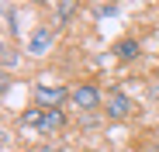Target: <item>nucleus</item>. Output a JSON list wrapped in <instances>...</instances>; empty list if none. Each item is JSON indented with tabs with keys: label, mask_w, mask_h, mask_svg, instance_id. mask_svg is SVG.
<instances>
[{
	"label": "nucleus",
	"mask_w": 159,
	"mask_h": 152,
	"mask_svg": "<svg viewBox=\"0 0 159 152\" xmlns=\"http://www.w3.org/2000/svg\"><path fill=\"white\" fill-rule=\"evenodd\" d=\"M69 93L62 90V87H52V83H38L35 87V104L42 107V111H59V104L66 100Z\"/></svg>",
	"instance_id": "f257e3e1"
},
{
	"label": "nucleus",
	"mask_w": 159,
	"mask_h": 152,
	"mask_svg": "<svg viewBox=\"0 0 159 152\" xmlns=\"http://www.w3.org/2000/svg\"><path fill=\"white\" fill-rule=\"evenodd\" d=\"M69 100H73L80 111H93V107H100V93H97V87H76V90L69 93Z\"/></svg>",
	"instance_id": "f03ea898"
},
{
	"label": "nucleus",
	"mask_w": 159,
	"mask_h": 152,
	"mask_svg": "<svg viewBox=\"0 0 159 152\" xmlns=\"http://www.w3.org/2000/svg\"><path fill=\"white\" fill-rule=\"evenodd\" d=\"M107 118H128L131 114V100L121 93V90H114V93H107Z\"/></svg>",
	"instance_id": "7ed1b4c3"
},
{
	"label": "nucleus",
	"mask_w": 159,
	"mask_h": 152,
	"mask_svg": "<svg viewBox=\"0 0 159 152\" xmlns=\"http://www.w3.org/2000/svg\"><path fill=\"white\" fill-rule=\"evenodd\" d=\"M48 45H52V31H48V28H35V35H31V42H28V52H31V56H45Z\"/></svg>",
	"instance_id": "20e7f679"
},
{
	"label": "nucleus",
	"mask_w": 159,
	"mask_h": 152,
	"mask_svg": "<svg viewBox=\"0 0 159 152\" xmlns=\"http://www.w3.org/2000/svg\"><path fill=\"white\" fill-rule=\"evenodd\" d=\"M21 128H31V132H42L45 128V111L42 107H31L21 114Z\"/></svg>",
	"instance_id": "39448f33"
},
{
	"label": "nucleus",
	"mask_w": 159,
	"mask_h": 152,
	"mask_svg": "<svg viewBox=\"0 0 159 152\" xmlns=\"http://www.w3.org/2000/svg\"><path fill=\"white\" fill-rule=\"evenodd\" d=\"M114 52H118L121 59H139V42H131V38H121V42L114 45Z\"/></svg>",
	"instance_id": "423d86ee"
},
{
	"label": "nucleus",
	"mask_w": 159,
	"mask_h": 152,
	"mask_svg": "<svg viewBox=\"0 0 159 152\" xmlns=\"http://www.w3.org/2000/svg\"><path fill=\"white\" fill-rule=\"evenodd\" d=\"M62 121H66L62 111H45V128H42V132H45V135H48V132H59Z\"/></svg>",
	"instance_id": "0eeeda50"
},
{
	"label": "nucleus",
	"mask_w": 159,
	"mask_h": 152,
	"mask_svg": "<svg viewBox=\"0 0 159 152\" xmlns=\"http://www.w3.org/2000/svg\"><path fill=\"white\" fill-rule=\"evenodd\" d=\"M56 11H59V21H66V17L76 11V4H56Z\"/></svg>",
	"instance_id": "6e6552de"
},
{
	"label": "nucleus",
	"mask_w": 159,
	"mask_h": 152,
	"mask_svg": "<svg viewBox=\"0 0 159 152\" xmlns=\"http://www.w3.org/2000/svg\"><path fill=\"white\" fill-rule=\"evenodd\" d=\"M93 11H97V14H100V17H111V14H114V11H118V7H114V4H97V7H93Z\"/></svg>",
	"instance_id": "1a4fd4ad"
},
{
	"label": "nucleus",
	"mask_w": 159,
	"mask_h": 152,
	"mask_svg": "<svg viewBox=\"0 0 159 152\" xmlns=\"http://www.w3.org/2000/svg\"><path fill=\"white\" fill-rule=\"evenodd\" d=\"M14 62H17V56H14L11 48H7V52H4V66H14Z\"/></svg>",
	"instance_id": "9d476101"
},
{
	"label": "nucleus",
	"mask_w": 159,
	"mask_h": 152,
	"mask_svg": "<svg viewBox=\"0 0 159 152\" xmlns=\"http://www.w3.org/2000/svg\"><path fill=\"white\" fill-rule=\"evenodd\" d=\"M152 97H159V87H152Z\"/></svg>",
	"instance_id": "9b49d317"
}]
</instances>
